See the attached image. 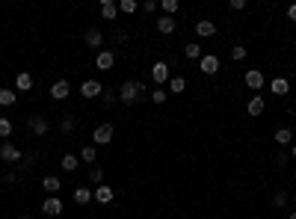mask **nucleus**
<instances>
[{
	"instance_id": "nucleus-17",
	"label": "nucleus",
	"mask_w": 296,
	"mask_h": 219,
	"mask_svg": "<svg viewBox=\"0 0 296 219\" xmlns=\"http://www.w3.org/2000/svg\"><path fill=\"white\" fill-rule=\"evenodd\" d=\"M196 36H202V39L216 36V24H213V21H208V18H205V21H199V24H196Z\"/></svg>"
},
{
	"instance_id": "nucleus-36",
	"label": "nucleus",
	"mask_w": 296,
	"mask_h": 219,
	"mask_svg": "<svg viewBox=\"0 0 296 219\" xmlns=\"http://www.w3.org/2000/svg\"><path fill=\"white\" fill-rule=\"evenodd\" d=\"M139 9H142L145 15H151V12H157V9H160V3H154V0H145V3L139 6Z\"/></svg>"
},
{
	"instance_id": "nucleus-25",
	"label": "nucleus",
	"mask_w": 296,
	"mask_h": 219,
	"mask_svg": "<svg viewBox=\"0 0 296 219\" xmlns=\"http://www.w3.org/2000/svg\"><path fill=\"white\" fill-rule=\"evenodd\" d=\"M119 12H122V15H133V12H139V3H136V0H122V3H119Z\"/></svg>"
},
{
	"instance_id": "nucleus-41",
	"label": "nucleus",
	"mask_w": 296,
	"mask_h": 219,
	"mask_svg": "<svg viewBox=\"0 0 296 219\" xmlns=\"http://www.w3.org/2000/svg\"><path fill=\"white\" fill-rule=\"evenodd\" d=\"M288 219H296V214H294V211H291V214H288Z\"/></svg>"
},
{
	"instance_id": "nucleus-8",
	"label": "nucleus",
	"mask_w": 296,
	"mask_h": 219,
	"mask_svg": "<svg viewBox=\"0 0 296 219\" xmlns=\"http://www.w3.org/2000/svg\"><path fill=\"white\" fill-rule=\"evenodd\" d=\"M80 95H83V98H98V95H104V86H101V80H83V86H80Z\"/></svg>"
},
{
	"instance_id": "nucleus-3",
	"label": "nucleus",
	"mask_w": 296,
	"mask_h": 219,
	"mask_svg": "<svg viewBox=\"0 0 296 219\" xmlns=\"http://www.w3.org/2000/svg\"><path fill=\"white\" fill-rule=\"evenodd\" d=\"M113 133H116L113 125L104 122V125H98V128L92 131V142H95V145H110V142H113Z\"/></svg>"
},
{
	"instance_id": "nucleus-43",
	"label": "nucleus",
	"mask_w": 296,
	"mask_h": 219,
	"mask_svg": "<svg viewBox=\"0 0 296 219\" xmlns=\"http://www.w3.org/2000/svg\"><path fill=\"white\" fill-rule=\"evenodd\" d=\"M21 219H30V217H21Z\"/></svg>"
},
{
	"instance_id": "nucleus-37",
	"label": "nucleus",
	"mask_w": 296,
	"mask_h": 219,
	"mask_svg": "<svg viewBox=\"0 0 296 219\" xmlns=\"http://www.w3.org/2000/svg\"><path fill=\"white\" fill-rule=\"evenodd\" d=\"M231 9H234V12H243V9H246V0H231Z\"/></svg>"
},
{
	"instance_id": "nucleus-18",
	"label": "nucleus",
	"mask_w": 296,
	"mask_h": 219,
	"mask_svg": "<svg viewBox=\"0 0 296 219\" xmlns=\"http://www.w3.org/2000/svg\"><path fill=\"white\" fill-rule=\"evenodd\" d=\"M157 30H160L163 36H169V33H175V30H178V24H175V18H172V15H163V18L157 21Z\"/></svg>"
},
{
	"instance_id": "nucleus-21",
	"label": "nucleus",
	"mask_w": 296,
	"mask_h": 219,
	"mask_svg": "<svg viewBox=\"0 0 296 219\" xmlns=\"http://www.w3.org/2000/svg\"><path fill=\"white\" fill-rule=\"evenodd\" d=\"M270 92H273V95H288V92H291V83H288L285 77H276V80L270 83Z\"/></svg>"
},
{
	"instance_id": "nucleus-6",
	"label": "nucleus",
	"mask_w": 296,
	"mask_h": 219,
	"mask_svg": "<svg viewBox=\"0 0 296 219\" xmlns=\"http://www.w3.org/2000/svg\"><path fill=\"white\" fill-rule=\"evenodd\" d=\"M27 128H30L36 136H44V133L50 131V122H47V119H42V116H30V119H27Z\"/></svg>"
},
{
	"instance_id": "nucleus-19",
	"label": "nucleus",
	"mask_w": 296,
	"mask_h": 219,
	"mask_svg": "<svg viewBox=\"0 0 296 219\" xmlns=\"http://www.w3.org/2000/svg\"><path fill=\"white\" fill-rule=\"evenodd\" d=\"M184 56H187V59H202V56H205V47H202L199 42H190V44H184Z\"/></svg>"
},
{
	"instance_id": "nucleus-28",
	"label": "nucleus",
	"mask_w": 296,
	"mask_h": 219,
	"mask_svg": "<svg viewBox=\"0 0 296 219\" xmlns=\"http://www.w3.org/2000/svg\"><path fill=\"white\" fill-rule=\"evenodd\" d=\"M160 9H163L166 15H172V18H175V12L181 9V3H178V0H160Z\"/></svg>"
},
{
	"instance_id": "nucleus-2",
	"label": "nucleus",
	"mask_w": 296,
	"mask_h": 219,
	"mask_svg": "<svg viewBox=\"0 0 296 219\" xmlns=\"http://www.w3.org/2000/svg\"><path fill=\"white\" fill-rule=\"evenodd\" d=\"M169 77H172V74H169V62H163V59H157V62L151 65V80L157 83V89H160L163 83H169Z\"/></svg>"
},
{
	"instance_id": "nucleus-23",
	"label": "nucleus",
	"mask_w": 296,
	"mask_h": 219,
	"mask_svg": "<svg viewBox=\"0 0 296 219\" xmlns=\"http://www.w3.org/2000/svg\"><path fill=\"white\" fill-rule=\"evenodd\" d=\"M95 157H98V145H83L80 148V160L83 163H95Z\"/></svg>"
},
{
	"instance_id": "nucleus-7",
	"label": "nucleus",
	"mask_w": 296,
	"mask_h": 219,
	"mask_svg": "<svg viewBox=\"0 0 296 219\" xmlns=\"http://www.w3.org/2000/svg\"><path fill=\"white\" fill-rule=\"evenodd\" d=\"M92 199H95L98 205H110V202L116 199V190H113V187H107V184H101V187H95V190H92Z\"/></svg>"
},
{
	"instance_id": "nucleus-38",
	"label": "nucleus",
	"mask_w": 296,
	"mask_h": 219,
	"mask_svg": "<svg viewBox=\"0 0 296 219\" xmlns=\"http://www.w3.org/2000/svg\"><path fill=\"white\" fill-rule=\"evenodd\" d=\"M15 181H18L15 172H3V184H15Z\"/></svg>"
},
{
	"instance_id": "nucleus-14",
	"label": "nucleus",
	"mask_w": 296,
	"mask_h": 219,
	"mask_svg": "<svg viewBox=\"0 0 296 219\" xmlns=\"http://www.w3.org/2000/svg\"><path fill=\"white\" fill-rule=\"evenodd\" d=\"M68 92H71V83H68V80H56V83L50 86L53 101H65V98H68Z\"/></svg>"
},
{
	"instance_id": "nucleus-30",
	"label": "nucleus",
	"mask_w": 296,
	"mask_h": 219,
	"mask_svg": "<svg viewBox=\"0 0 296 219\" xmlns=\"http://www.w3.org/2000/svg\"><path fill=\"white\" fill-rule=\"evenodd\" d=\"M12 131H15V125H12L9 119H0V139H9Z\"/></svg>"
},
{
	"instance_id": "nucleus-4",
	"label": "nucleus",
	"mask_w": 296,
	"mask_h": 219,
	"mask_svg": "<svg viewBox=\"0 0 296 219\" xmlns=\"http://www.w3.org/2000/svg\"><path fill=\"white\" fill-rule=\"evenodd\" d=\"M199 71L208 74V77L216 74V71H219V56H216V53H205V56L199 59Z\"/></svg>"
},
{
	"instance_id": "nucleus-35",
	"label": "nucleus",
	"mask_w": 296,
	"mask_h": 219,
	"mask_svg": "<svg viewBox=\"0 0 296 219\" xmlns=\"http://www.w3.org/2000/svg\"><path fill=\"white\" fill-rule=\"evenodd\" d=\"M246 53H249V50H246L243 44H237V47H231V59H237V62H240V59H246Z\"/></svg>"
},
{
	"instance_id": "nucleus-10",
	"label": "nucleus",
	"mask_w": 296,
	"mask_h": 219,
	"mask_svg": "<svg viewBox=\"0 0 296 219\" xmlns=\"http://www.w3.org/2000/svg\"><path fill=\"white\" fill-rule=\"evenodd\" d=\"M0 160H3V163H21V151H18L12 142H3V145H0Z\"/></svg>"
},
{
	"instance_id": "nucleus-9",
	"label": "nucleus",
	"mask_w": 296,
	"mask_h": 219,
	"mask_svg": "<svg viewBox=\"0 0 296 219\" xmlns=\"http://www.w3.org/2000/svg\"><path fill=\"white\" fill-rule=\"evenodd\" d=\"M42 214H47V217H59V214H62V202H59V196H47V199L42 202Z\"/></svg>"
},
{
	"instance_id": "nucleus-31",
	"label": "nucleus",
	"mask_w": 296,
	"mask_h": 219,
	"mask_svg": "<svg viewBox=\"0 0 296 219\" xmlns=\"http://www.w3.org/2000/svg\"><path fill=\"white\" fill-rule=\"evenodd\" d=\"M74 125H77V122H74V116H62L59 131H62V133H71V131H74Z\"/></svg>"
},
{
	"instance_id": "nucleus-12",
	"label": "nucleus",
	"mask_w": 296,
	"mask_h": 219,
	"mask_svg": "<svg viewBox=\"0 0 296 219\" xmlns=\"http://www.w3.org/2000/svg\"><path fill=\"white\" fill-rule=\"evenodd\" d=\"M264 110H267V101H264L261 95H255V98H249V104H246V113H249L252 119H258V116H264Z\"/></svg>"
},
{
	"instance_id": "nucleus-15",
	"label": "nucleus",
	"mask_w": 296,
	"mask_h": 219,
	"mask_svg": "<svg viewBox=\"0 0 296 219\" xmlns=\"http://www.w3.org/2000/svg\"><path fill=\"white\" fill-rule=\"evenodd\" d=\"M101 18H104V21H116V18H119V3L101 0Z\"/></svg>"
},
{
	"instance_id": "nucleus-40",
	"label": "nucleus",
	"mask_w": 296,
	"mask_h": 219,
	"mask_svg": "<svg viewBox=\"0 0 296 219\" xmlns=\"http://www.w3.org/2000/svg\"><path fill=\"white\" fill-rule=\"evenodd\" d=\"M288 18H291V21H296V3H291V6H288Z\"/></svg>"
},
{
	"instance_id": "nucleus-27",
	"label": "nucleus",
	"mask_w": 296,
	"mask_h": 219,
	"mask_svg": "<svg viewBox=\"0 0 296 219\" xmlns=\"http://www.w3.org/2000/svg\"><path fill=\"white\" fill-rule=\"evenodd\" d=\"M15 101H18V95L12 89H0V107H12Z\"/></svg>"
},
{
	"instance_id": "nucleus-34",
	"label": "nucleus",
	"mask_w": 296,
	"mask_h": 219,
	"mask_svg": "<svg viewBox=\"0 0 296 219\" xmlns=\"http://www.w3.org/2000/svg\"><path fill=\"white\" fill-rule=\"evenodd\" d=\"M273 205H276V208H288V190H279V193L273 196Z\"/></svg>"
},
{
	"instance_id": "nucleus-44",
	"label": "nucleus",
	"mask_w": 296,
	"mask_h": 219,
	"mask_svg": "<svg viewBox=\"0 0 296 219\" xmlns=\"http://www.w3.org/2000/svg\"><path fill=\"white\" fill-rule=\"evenodd\" d=\"M3 219H6V217H3Z\"/></svg>"
},
{
	"instance_id": "nucleus-39",
	"label": "nucleus",
	"mask_w": 296,
	"mask_h": 219,
	"mask_svg": "<svg viewBox=\"0 0 296 219\" xmlns=\"http://www.w3.org/2000/svg\"><path fill=\"white\" fill-rule=\"evenodd\" d=\"M104 104H107V107H113V104H116V95H110V92H104Z\"/></svg>"
},
{
	"instance_id": "nucleus-42",
	"label": "nucleus",
	"mask_w": 296,
	"mask_h": 219,
	"mask_svg": "<svg viewBox=\"0 0 296 219\" xmlns=\"http://www.w3.org/2000/svg\"><path fill=\"white\" fill-rule=\"evenodd\" d=\"M291 154H294V157H296V145H294V148H291Z\"/></svg>"
},
{
	"instance_id": "nucleus-32",
	"label": "nucleus",
	"mask_w": 296,
	"mask_h": 219,
	"mask_svg": "<svg viewBox=\"0 0 296 219\" xmlns=\"http://www.w3.org/2000/svg\"><path fill=\"white\" fill-rule=\"evenodd\" d=\"M151 101H154V104H166V101H169V92H166V89H154V92H151Z\"/></svg>"
},
{
	"instance_id": "nucleus-20",
	"label": "nucleus",
	"mask_w": 296,
	"mask_h": 219,
	"mask_svg": "<svg viewBox=\"0 0 296 219\" xmlns=\"http://www.w3.org/2000/svg\"><path fill=\"white\" fill-rule=\"evenodd\" d=\"M42 187H44V190H47L50 196H56V193L62 190V181H59L56 175H44V181H42Z\"/></svg>"
},
{
	"instance_id": "nucleus-11",
	"label": "nucleus",
	"mask_w": 296,
	"mask_h": 219,
	"mask_svg": "<svg viewBox=\"0 0 296 219\" xmlns=\"http://www.w3.org/2000/svg\"><path fill=\"white\" fill-rule=\"evenodd\" d=\"M95 65H98L101 71H110V68L116 65V53H113V50H98V56H95Z\"/></svg>"
},
{
	"instance_id": "nucleus-24",
	"label": "nucleus",
	"mask_w": 296,
	"mask_h": 219,
	"mask_svg": "<svg viewBox=\"0 0 296 219\" xmlns=\"http://www.w3.org/2000/svg\"><path fill=\"white\" fill-rule=\"evenodd\" d=\"M89 202H92V190L77 187V190H74V205H89Z\"/></svg>"
},
{
	"instance_id": "nucleus-26",
	"label": "nucleus",
	"mask_w": 296,
	"mask_h": 219,
	"mask_svg": "<svg viewBox=\"0 0 296 219\" xmlns=\"http://www.w3.org/2000/svg\"><path fill=\"white\" fill-rule=\"evenodd\" d=\"M169 89H172V95H181L187 89V80L184 77H169Z\"/></svg>"
},
{
	"instance_id": "nucleus-1",
	"label": "nucleus",
	"mask_w": 296,
	"mask_h": 219,
	"mask_svg": "<svg viewBox=\"0 0 296 219\" xmlns=\"http://www.w3.org/2000/svg\"><path fill=\"white\" fill-rule=\"evenodd\" d=\"M139 95H145V83H142V80H125V83L119 86V98H122L127 107L136 104Z\"/></svg>"
},
{
	"instance_id": "nucleus-5",
	"label": "nucleus",
	"mask_w": 296,
	"mask_h": 219,
	"mask_svg": "<svg viewBox=\"0 0 296 219\" xmlns=\"http://www.w3.org/2000/svg\"><path fill=\"white\" fill-rule=\"evenodd\" d=\"M243 83H246L249 89H255V92H258V89H264L267 77H264V71H261V68H252V71H246V74H243Z\"/></svg>"
},
{
	"instance_id": "nucleus-22",
	"label": "nucleus",
	"mask_w": 296,
	"mask_h": 219,
	"mask_svg": "<svg viewBox=\"0 0 296 219\" xmlns=\"http://www.w3.org/2000/svg\"><path fill=\"white\" fill-rule=\"evenodd\" d=\"M276 142H279V145H291V142H294V131H291V128H279V131H276Z\"/></svg>"
},
{
	"instance_id": "nucleus-29",
	"label": "nucleus",
	"mask_w": 296,
	"mask_h": 219,
	"mask_svg": "<svg viewBox=\"0 0 296 219\" xmlns=\"http://www.w3.org/2000/svg\"><path fill=\"white\" fill-rule=\"evenodd\" d=\"M89 181L101 187V184H104V169H101V166H92V169H89Z\"/></svg>"
},
{
	"instance_id": "nucleus-33",
	"label": "nucleus",
	"mask_w": 296,
	"mask_h": 219,
	"mask_svg": "<svg viewBox=\"0 0 296 219\" xmlns=\"http://www.w3.org/2000/svg\"><path fill=\"white\" fill-rule=\"evenodd\" d=\"M62 169H65V172H74V169H77V157H74V154H65V157H62Z\"/></svg>"
},
{
	"instance_id": "nucleus-16",
	"label": "nucleus",
	"mask_w": 296,
	"mask_h": 219,
	"mask_svg": "<svg viewBox=\"0 0 296 219\" xmlns=\"http://www.w3.org/2000/svg\"><path fill=\"white\" fill-rule=\"evenodd\" d=\"M15 89L18 92H30L33 89V74L30 71H18L15 74Z\"/></svg>"
},
{
	"instance_id": "nucleus-13",
	"label": "nucleus",
	"mask_w": 296,
	"mask_h": 219,
	"mask_svg": "<svg viewBox=\"0 0 296 219\" xmlns=\"http://www.w3.org/2000/svg\"><path fill=\"white\" fill-rule=\"evenodd\" d=\"M83 39H86L89 47H98V50H101V44H104V33H101V27H89Z\"/></svg>"
}]
</instances>
